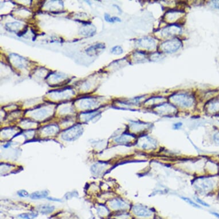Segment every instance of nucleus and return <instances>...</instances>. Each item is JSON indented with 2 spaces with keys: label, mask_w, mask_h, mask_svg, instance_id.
Instances as JSON below:
<instances>
[{
  "label": "nucleus",
  "mask_w": 219,
  "mask_h": 219,
  "mask_svg": "<svg viewBox=\"0 0 219 219\" xmlns=\"http://www.w3.org/2000/svg\"><path fill=\"white\" fill-rule=\"evenodd\" d=\"M139 45L143 48L147 49L148 50H152L156 46V42L151 38H143L138 41Z\"/></svg>",
  "instance_id": "nucleus-6"
},
{
  "label": "nucleus",
  "mask_w": 219,
  "mask_h": 219,
  "mask_svg": "<svg viewBox=\"0 0 219 219\" xmlns=\"http://www.w3.org/2000/svg\"><path fill=\"white\" fill-rule=\"evenodd\" d=\"M182 125V123L181 122H178V123H176L175 125H174V128L175 129H178L179 128H180L181 127V126Z\"/></svg>",
  "instance_id": "nucleus-17"
},
{
  "label": "nucleus",
  "mask_w": 219,
  "mask_h": 219,
  "mask_svg": "<svg viewBox=\"0 0 219 219\" xmlns=\"http://www.w3.org/2000/svg\"><path fill=\"white\" fill-rule=\"evenodd\" d=\"M182 199H183L184 201H185L186 202L188 203L189 204H190L191 205L194 207H196V208H200V207L199 205H198L197 204H196L195 203H194L193 201H192L190 199H189V198H186V197H182Z\"/></svg>",
  "instance_id": "nucleus-14"
},
{
  "label": "nucleus",
  "mask_w": 219,
  "mask_h": 219,
  "mask_svg": "<svg viewBox=\"0 0 219 219\" xmlns=\"http://www.w3.org/2000/svg\"><path fill=\"white\" fill-rule=\"evenodd\" d=\"M38 208L39 211L43 215L51 214L55 210V207L49 205H39Z\"/></svg>",
  "instance_id": "nucleus-8"
},
{
  "label": "nucleus",
  "mask_w": 219,
  "mask_h": 219,
  "mask_svg": "<svg viewBox=\"0 0 219 219\" xmlns=\"http://www.w3.org/2000/svg\"><path fill=\"white\" fill-rule=\"evenodd\" d=\"M38 216V214L31 212V213H24L20 214L18 217L23 219H33Z\"/></svg>",
  "instance_id": "nucleus-11"
},
{
  "label": "nucleus",
  "mask_w": 219,
  "mask_h": 219,
  "mask_svg": "<svg viewBox=\"0 0 219 219\" xmlns=\"http://www.w3.org/2000/svg\"><path fill=\"white\" fill-rule=\"evenodd\" d=\"M182 46L181 42L178 39H174L164 42L161 44L160 49L165 53H173L179 49Z\"/></svg>",
  "instance_id": "nucleus-2"
},
{
  "label": "nucleus",
  "mask_w": 219,
  "mask_h": 219,
  "mask_svg": "<svg viewBox=\"0 0 219 219\" xmlns=\"http://www.w3.org/2000/svg\"><path fill=\"white\" fill-rule=\"evenodd\" d=\"M212 214H214V215H215L217 218H219V214H217V213H215V212H214V213H212Z\"/></svg>",
  "instance_id": "nucleus-19"
},
{
  "label": "nucleus",
  "mask_w": 219,
  "mask_h": 219,
  "mask_svg": "<svg viewBox=\"0 0 219 219\" xmlns=\"http://www.w3.org/2000/svg\"><path fill=\"white\" fill-rule=\"evenodd\" d=\"M104 18H105L106 21H107V22L111 23H113L115 22H121V21L119 18H118L117 17H111L110 14H108L107 13H106L104 15Z\"/></svg>",
  "instance_id": "nucleus-12"
},
{
  "label": "nucleus",
  "mask_w": 219,
  "mask_h": 219,
  "mask_svg": "<svg viewBox=\"0 0 219 219\" xmlns=\"http://www.w3.org/2000/svg\"><path fill=\"white\" fill-rule=\"evenodd\" d=\"M111 206L113 208H114V209H120V208H123L125 207L126 204H125L124 202L122 201L116 200L114 201L113 204H111Z\"/></svg>",
  "instance_id": "nucleus-10"
},
{
  "label": "nucleus",
  "mask_w": 219,
  "mask_h": 219,
  "mask_svg": "<svg viewBox=\"0 0 219 219\" xmlns=\"http://www.w3.org/2000/svg\"><path fill=\"white\" fill-rule=\"evenodd\" d=\"M181 32V29L177 25H172L166 27L163 29L161 32L162 35L165 37L173 36L179 35Z\"/></svg>",
  "instance_id": "nucleus-5"
},
{
  "label": "nucleus",
  "mask_w": 219,
  "mask_h": 219,
  "mask_svg": "<svg viewBox=\"0 0 219 219\" xmlns=\"http://www.w3.org/2000/svg\"><path fill=\"white\" fill-rule=\"evenodd\" d=\"M171 100L177 105L181 107H190L194 102L192 96L186 93H177L170 97Z\"/></svg>",
  "instance_id": "nucleus-1"
},
{
  "label": "nucleus",
  "mask_w": 219,
  "mask_h": 219,
  "mask_svg": "<svg viewBox=\"0 0 219 219\" xmlns=\"http://www.w3.org/2000/svg\"><path fill=\"white\" fill-rule=\"evenodd\" d=\"M111 52L115 55H121L123 52V50L120 46H115L112 48Z\"/></svg>",
  "instance_id": "nucleus-13"
},
{
  "label": "nucleus",
  "mask_w": 219,
  "mask_h": 219,
  "mask_svg": "<svg viewBox=\"0 0 219 219\" xmlns=\"http://www.w3.org/2000/svg\"><path fill=\"white\" fill-rule=\"evenodd\" d=\"M48 195V192L46 190L41 191V192H35L32 193L30 196V197L32 199H40L47 197Z\"/></svg>",
  "instance_id": "nucleus-9"
},
{
  "label": "nucleus",
  "mask_w": 219,
  "mask_h": 219,
  "mask_svg": "<svg viewBox=\"0 0 219 219\" xmlns=\"http://www.w3.org/2000/svg\"><path fill=\"white\" fill-rule=\"evenodd\" d=\"M47 199L49 200H51V201H61L60 200H59V199H53V198H51V197H47Z\"/></svg>",
  "instance_id": "nucleus-18"
},
{
  "label": "nucleus",
  "mask_w": 219,
  "mask_h": 219,
  "mask_svg": "<svg viewBox=\"0 0 219 219\" xmlns=\"http://www.w3.org/2000/svg\"><path fill=\"white\" fill-rule=\"evenodd\" d=\"M83 130L81 126H76L67 129L62 135V138L67 141H72L78 138L83 133Z\"/></svg>",
  "instance_id": "nucleus-3"
},
{
  "label": "nucleus",
  "mask_w": 219,
  "mask_h": 219,
  "mask_svg": "<svg viewBox=\"0 0 219 219\" xmlns=\"http://www.w3.org/2000/svg\"><path fill=\"white\" fill-rule=\"evenodd\" d=\"M195 200L197 201V202H198L199 204H200L202 205H204V206H205V207H209V205L208 204H207L205 202L203 201V200H200V199L199 198H198V197L195 198Z\"/></svg>",
  "instance_id": "nucleus-16"
},
{
  "label": "nucleus",
  "mask_w": 219,
  "mask_h": 219,
  "mask_svg": "<svg viewBox=\"0 0 219 219\" xmlns=\"http://www.w3.org/2000/svg\"><path fill=\"white\" fill-rule=\"evenodd\" d=\"M19 196L22 197H27L29 196V193L25 190H21L17 192Z\"/></svg>",
  "instance_id": "nucleus-15"
},
{
  "label": "nucleus",
  "mask_w": 219,
  "mask_h": 219,
  "mask_svg": "<svg viewBox=\"0 0 219 219\" xmlns=\"http://www.w3.org/2000/svg\"><path fill=\"white\" fill-rule=\"evenodd\" d=\"M132 209L135 215L142 218L150 217L153 213L152 210L143 205H134Z\"/></svg>",
  "instance_id": "nucleus-4"
},
{
  "label": "nucleus",
  "mask_w": 219,
  "mask_h": 219,
  "mask_svg": "<svg viewBox=\"0 0 219 219\" xmlns=\"http://www.w3.org/2000/svg\"><path fill=\"white\" fill-rule=\"evenodd\" d=\"M201 185L198 187L200 190H204L205 192L207 190H211L213 188V182L209 179H203L201 182Z\"/></svg>",
  "instance_id": "nucleus-7"
}]
</instances>
